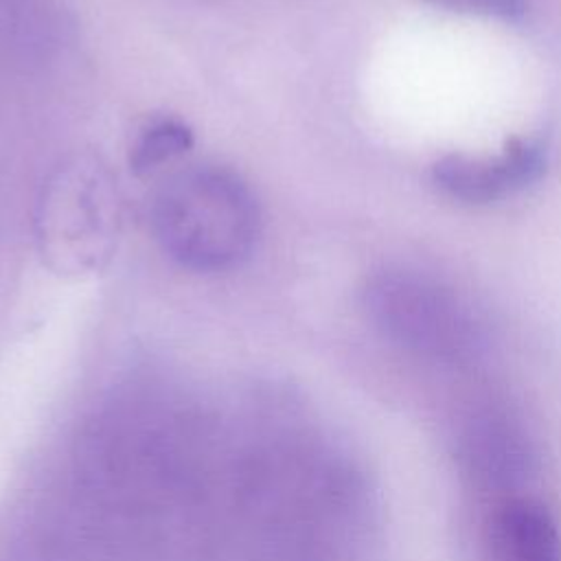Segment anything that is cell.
Returning a JSON list of instances; mask_svg holds the SVG:
<instances>
[{"mask_svg":"<svg viewBox=\"0 0 561 561\" xmlns=\"http://www.w3.org/2000/svg\"><path fill=\"white\" fill-rule=\"evenodd\" d=\"M151 224L162 250L193 272L243 263L259 237V206L248 184L221 167L175 173L153 197Z\"/></svg>","mask_w":561,"mask_h":561,"instance_id":"obj_1","label":"cell"},{"mask_svg":"<svg viewBox=\"0 0 561 561\" xmlns=\"http://www.w3.org/2000/svg\"><path fill=\"white\" fill-rule=\"evenodd\" d=\"M373 322L394 344L440 362H458L480 346L471 311L447 289L405 272H383L366 287Z\"/></svg>","mask_w":561,"mask_h":561,"instance_id":"obj_2","label":"cell"},{"mask_svg":"<svg viewBox=\"0 0 561 561\" xmlns=\"http://www.w3.org/2000/svg\"><path fill=\"white\" fill-rule=\"evenodd\" d=\"M107 202H112V197L99 173L90 169L64 171L59 182L50 186L46 204L42 202V234L48 245H53L50 252L64 239L77 261L79 241V265H94L112 226Z\"/></svg>","mask_w":561,"mask_h":561,"instance_id":"obj_3","label":"cell"},{"mask_svg":"<svg viewBox=\"0 0 561 561\" xmlns=\"http://www.w3.org/2000/svg\"><path fill=\"white\" fill-rule=\"evenodd\" d=\"M543 164L546 158L539 142L513 138L495 156H445L434 164L432 175L449 197L484 204L526 188L541 175Z\"/></svg>","mask_w":561,"mask_h":561,"instance_id":"obj_4","label":"cell"},{"mask_svg":"<svg viewBox=\"0 0 561 561\" xmlns=\"http://www.w3.org/2000/svg\"><path fill=\"white\" fill-rule=\"evenodd\" d=\"M458 458L482 484L506 486L533 471L530 436L519 419L497 405L471 412L458 432Z\"/></svg>","mask_w":561,"mask_h":561,"instance_id":"obj_5","label":"cell"},{"mask_svg":"<svg viewBox=\"0 0 561 561\" xmlns=\"http://www.w3.org/2000/svg\"><path fill=\"white\" fill-rule=\"evenodd\" d=\"M484 548L486 561H561V530L543 502L508 495L486 517Z\"/></svg>","mask_w":561,"mask_h":561,"instance_id":"obj_6","label":"cell"},{"mask_svg":"<svg viewBox=\"0 0 561 561\" xmlns=\"http://www.w3.org/2000/svg\"><path fill=\"white\" fill-rule=\"evenodd\" d=\"M191 145L193 134L186 125H182L180 121L162 118L145 127L142 134L136 138L129 151V164L138 175H142L184 153Z\"/></svg>","mask_w":561,"mask_h":561,"instance_id":"obj_7","label":"cell"},{"mask_svg":"<svg viewBox=\"0 0 561 561\" xmlns=\"http://www.w3.org/2000/svg\"><path fill=\"white\" fill-rule=\"evenodd\" d=\"M451 11H467L495 18H517L524 13V0H425Z\"/></svg>","mask_w":561,"mask_h":561,"instance_id":"obj_8","label":"cell"}]
</instances>
